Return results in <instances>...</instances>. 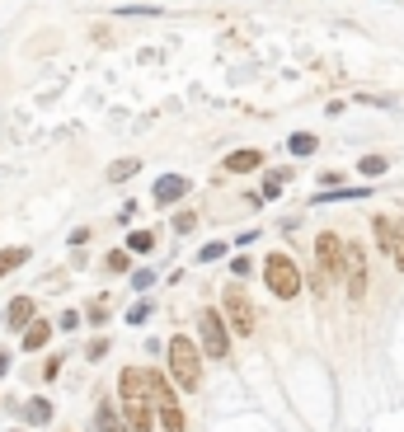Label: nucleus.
Here are the masks:
<instances>
[{"mask_svg": "<svg viewBox=\"0 0 404 432\" xmlns=\"http://www.w3.org/2000/svg\"><path fill=\"white\" fill-rule=\"evenodd\" d=\"M118 399H123V418H127L132 432L156 428V404H151L146 366H123V376H118Z\"/></svg>", "mask_w": 404, "mask_h": 432, "instance_id": "1", "label": "nucleus"}, {"mask_svg": "<svg viewBox=\"0 0 404 432\" xmlns=\"http://www.w3.org/2000/svg\"><path fill=\"white\" fill-rule=\"evenodd\" d=\"M165 366H169V381L174 390H202V348L188 339V334H174L165 343Z\"/></svg>", "mask_w": 404, "mask_h": 432, "instance_id": "2", "label": "nucleus"}, {"mask_svg": "<svg viewBox=\"0 0 404 432\" xmlns=\"http://www.w3.org/2000/svg\"><path fill=\"white\" fill-rule=\"evenodd\" d=\"M263 287H268L278 301H296V296L305 292V287H301V268H296L292 254L278 250V254H268V259H263Z\"/></svg>", "mask_w": 404, "mask_h": 432, "instance_id": "3", "label": "nucleus"}, {"mask_svg": "<svg viewBox=\"0 0 404 432\" xmlns=\"http://www.w3.org/2000/svg\"><path fill=\"white\" fill-rule=\"evenodd\" d=\"M221 319H226V329L240 334V339H249V334H258V310L254 301H249L245 287H221Z\"/></svg>", "mask_w": 404, "mask_h": 432, "instance_id": "4", "label": "nucleus"}, {"mask_svg": "<svg viewBox=\"0 0 404 432\" xmlns=\"http://www.w3.org/2000/svg\"><path fill=\"white\" fill-rule=\"evenodd\" d=\"M198 339H202V357H212V362H226V357H231V329H226V319H221L216 306L198 310Z\"/></svg>", "mask_w": 404, "mask_h": 432, "instance_id": "5", "label": "nucleus"}, {"mask_svg": "<svg viewBox=\"0 0 404 432\" xmlns=\"http://www.w3.org/2000/svg\"><path fill=\"white\" fill-rule=\"evenodd\" d=\"M343 282H348V296L353 306H362L367 301V245L362 240H343Z\"/></svg>", "mask_w": 404, "mask_h": 432, "instance_id": "6", "label": "nucleus"}, {"mask_svg": "<svg viewBox=\"0 0 404 432\" xmlns=\"http://www.w3.org/2000/svg\"><path fill=\"white\" fill-rule=\"evenodd\" d=\"M315 273L325 277L329 287L343 277V235H334V230H320V235H315Z\"/></svg>", "mask_w": 404, "mask_h": 432, "instance_id": "7", "label": "nucleus"}, {"mask_svg": "<svg viewBox=\"0 0 404 432\" xmlns=\"http://www.w3.org/2000/svg\"><path fill=\"white\" fill-rule=\"evenodd\" d=\"M188 193V174H165V179H156V207H169V202H179V197Z\"/></svg>", "mask_w": 404, "mask_h": 432, "instance_id": "8", "label": "nucleus"}, {"mask_svg": "<svg viewBox=\"0 0 404 432\" xmlns=\"http://www.w3.org/2000/svg\"><path fill=\"white\" fill-rule=\"evenodd\" d=\"M226 174H249V170H263V150H231L221 160Z\"/></svg>", "mask_w": 404, "mask_h": 432, "instance_id": "9", "label": "nucleus"}, {"mask_svg": "<svg viewBox=\"0 0 404 432\" xmlns=\"http://www.w3.org/2000/svg\"><path fill=\"white\" fill-rule=\"evenodd\" d=\"M5 319H10V329H29L34 324V296H14L5 306Z\"/></svg>", "mask_w": 404, "mask_h": 432, "instance_id": "10", "label": "nucleus"}, {"mask_svg": "<svg viewBox=\"0 0 404 432\" xmlns=\"http://www.w3.org/2000/svg\"><path fill=\"white\" fill-rule=\"evenodd\" d=\"M94 432H132V428L118 418V409H113L108 399H99V409H94Z\"/></svg>", "mask_w": 404, "mask_h": 432, "instance_id": "11", "label": "nucleus"}, {"mask_svg": "<svg viewBox=\"0 0 404 432\" xmlns=\"http://www.w3.org/2000/svg\"><path fill=\"white\" fill-rule=\"evenodd\" d=\"M371 230H376V245H381V250L395 259V245H400V230H395V221H390V216H371Z\"/></svg>", "mask_w": 404, "mask_h": 432, "instance_id": "12", "label": "nucleus"}, {"mask_svg": "<svg viewBox=\"0 0 404 432\" xmlns=\"http://www.w3.org/2000/svg\"><path fill=\"white\" fill-rule=\"evenodd\" d=\"M156 418H160V428H165V432H188L183 404H160V409H156Z\"/></svg>", "mask_w": 404, "mask_h": 432, "instance_id": "13", "label": "nucleus"}, {"mask_svg": "<svg viewBox=\"0 0 404 432\" xmlns=\"http://www.w3.org/2000/svg\"><path fill=\"white\" fill-rule=\"evenodd\" d=\"M47 339H52V324H47V319H34V324L24 329V353H38V348H47Z\"/></svg>", "mask_w": 404, "mask_h": 432, "instance_id": "14", "label": "nucleus"}, {"mask_svg": "<svg viewBox=\"0 0 404 432\" xmlns=\"http://www.w3.org/2000/svg\"><path fill=\"white\" fill-rule=\"evenodd\" d=\"M29 263V250L24 245H14V250H0V277H10L14 268H24Z\"/></svg>", "mask_w": 404, "mask_h": 432, "instance_id": "15", "label": "nucleus"}, {"mask_svg": "<svg viewBox=\"0 0 404 432\" xmlns=\"http://www.w3.org/2000/svg\"><path fill=\"white\" fill-rule=\"evenodd\" d=\"M287 150H292L296 160H301V155H315V150H320V137H310V132H296V137H287Z\"/></svg>", "mask_w": 404, "mask_h": 432, "instance_id": "16", "label": "nucleus"}, {"mask_svg": "<svg viewBox=\"0 0 404 432\" xmlns=\"http://www.w3.org/2000/svg\"><path fill=\"white\" fill-rule=\"evenodd\" d=\"M136 170H141V160H132V155H127V160H113V165H108V183H127Z\"/></svg>", "mask_w": 404, "mask_h": 432, "instance_id": "17", "label": "nucleus"}, {"mask_svg": "<svg viewBox=\"0 0 404 432\" xmlns=\"http://www.w3.org/2000/svg\"><path fill=\"white\" fill-rule=\"evenodd\" d=\"M156 250V230H132L127 235V254H151Z\"/></svg>", "mask_w": 404, "mask_h": 432, "instance_id": "18", "label": "nucleus"}, {"mask_svg": "<svg viewBox=\"0 0 404 432\" xmlns=\"http://www.w3.org/2000/svg\"><path fill=\"white\" fill-rule=\"evenodd\" d=\"M24 418L29 423H52V399H29V404H24Z\"/></svg>", "mask_w": 404, "mask_h": 432, "instance_id": "19", "label": "nucleus"}, {"mask_svg": "<svg viewBox=\"0 0 404 432\" xmlns=\"http://www.w3.org/2000/svg\"><path fill=\"white\" fill-rule=\"evenodd\" d=\"M385 170H390V160L385 155H362L358 160V174H367V179H376V174H385Z\"/></svg>", "mask_w": 404, "mask_h": 432, "instance_id": "20", "label": "nucleus"}, {"mask_svg": "<svg viewBox=\"0 0 404 432\" xmlns=\"http://www.w3.org/2000/svg\"><path fill=\"white\" fill-rule=\"evenodd\" d=\"M226 254H231V245H226V240H212V245L198 250V263H216V259H226Z\"/></svg>", "mask_w": 404, "mask_h": 432, "instance_id": "21", "label": "nucleus"}, {"mask_svg": "<svg viewBox=\"0 0 404 432\" xmlns=\"http://www.w3.org/2000/svg\"><path fill=\"white\" fill-rule=\"evenodd\" d=\"M278 193H282V179H278V170H268V179H263V188H258V202H273Z\"/></svg>", "mask_w": 404, "mask_h": 432, "instance_id": "22", "label": "nucleus"}, {"mask_svg": "<svg viewBox=\"0 0 404 432\" xmlns=\"http://www.w3.org/2000/svg\"><path fill=\"white\" fill-rule=\"evenodd\" d=\"M85 319H90V324H103V319H108V296H99V301H90V310H85Z\"/></svg>", "mask_w": 404, "mask_h": 432, "instance_id": "23", "label": "nucleus"}, {"mask_svg": "<svg viewBox=\"0 0 404 432\" xmlns=\"http://www.w3.org/2000/svg\"><path fill=\"white\" fill-rule=\"evenodd\" d=\"M151 319V301H136L132 310H127V324H146Z\"/></svg>", "mask_w": 404, "mask_h": 432, "instance_id": "24", "label": "nucleus"}, {"mask_svg": "<svg viewBox=\"0 0 404 432\" xmlns=\"http://www.w3.org/2000/svg\"><path fill=\"white\" fill-rule=\"evenodd\" d=\"M103 268H108V273H127V250H113L108 259H103Z\"/></svg>", "mask_w": 404, "mask_h": 432, "instance_id": "25", "label": "nucleus"}, {"mask_svg": "<svg viewBox=\"0 0 404 432\" xmlns=\"http://www.w3.org/2000/svg\"><path fill=\"white\" fill-rule=\"evenodd\" d=\"M80 319H85L80 310H66V315L56 319V329H61V334H76V329H80Z\"/></svg>", "mask_w": 404, "mask_h": 432, "instance_id": "26", "label": "nucleus"}, {"mask_svg": "<svg viewBox=\"0 0 404 432\" xmlns=\"http://www.w3.org/2000/svg\"><path fill=\"white\" fill-rule=\"evenodd\" d=\"M231 273H236V277H249V273H254V259H249V254H236V259H231Z\"/></svg>", "mask_w": 404, "mask_h": 432, "instance_id": "27", "label": "nucleus"}, {"mask_svg": "<svg viewBox=\"0 0 404 432\" xmlns=\"http://www.w3.org/2000/svg\"><path fill=\"white\" fill-rule=\"evenodd\" d=\"M193 226H198V216L193 212H174V230H179V235H188Z\"/></svg>", "mask_w": 404, "mask_h": 432, "instance_id": "28", "label": "nucleus"}, {"mask_svg": "<svg viewBox=\"0 0 404 432\" xmlns=\"http://www.w3.org/2000/svg\"><path fill=\"white\" fill-rule=\"evenodd\" d=\"M132 287H136V292H146V287H156V273H151V268H141V273H132Z\"/></svg>", "mask_w": 404, "mask_h": 432, "instance_id": "29", "label": "nucleus"}, {"mask_svg": "<svg viewBox=\"0 0 404 432\" xmlns=\"http://www.w3.org/2000/svg\"><path fill=\"white\" fill-rule=\"evenodd\" d=\"M395 230H400V245H395V268H400V273H404V216H400V221H395Z\"/></svg>", "mask_w": 404, "mask_h": 432, "instance_id": "30", "label": "nucleus"}, {"mask_svg": "<svg viewBox=\"0 0 404 432\" xmlns=\"http://www.w3.org/2000/svg\"><path fill=\"white\" fill-rule=\"evenodd\" d=\"M85 357H90V362H99V357H108V339H94V343H90V353H85Z\"/></svg>", "mask_w": 404, "mask_h": 432, "instance_id": "31", "label": "nucleus"}, {"mask_svg": "<svg viewBox=\"0 0 404 432\" xmlns=\"http://www.w3.org/2000/svg\"><path fill=\"white\" fill-rule=\"evenodd\" d=\"M43 376H47V381H56V376H61V357H47V366H43Z\"/></svg>", "mask_w": 404, "mask_h": 432, "instance_id": "32", "label": "nucleus"}, {"mask_svg": "<svg viewBox=\"0 0 404 432\" xmlns=\"http://www.w3.org/2000/svg\"><path fill=\"white\" fill-rule=\"evenodd\" d=\"M10 371V353H5V348H0V376Z\"/></svg>", "mask_w": 404, "mask_h": 432, "instance_id": "33", "label": "nucleus"}]
</instances>
